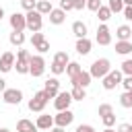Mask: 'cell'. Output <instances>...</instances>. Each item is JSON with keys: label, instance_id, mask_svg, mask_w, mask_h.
<instances>
[{"label": "cell", "instance_id": "6da1fadb", "mask_svg": "<svg viewBox=\"0 0 132 132\" xmlns=\"http://www.w3.org/2000/svg\"><path fill=\"white\" fill-rule=\"evenodd\" d=\"M91 76L93 78H105L109 72H111V64H109V60L107 58H97L93 64H91Z\"/></svg>", "mask_w": 132, "mask_h": 132}, {"label": "cell", "instance_id": "7a4b0ae2", "mask_svg": "<svg viewBox=\"0 0 132 132\" xmlns=\"http://www.w3.org/2000/svg\"><path fill=\"white\" fill-rule=\"evenodd\" d=\"M50 99H52V97H50V95H47V93L41 89V91H37V93L33 95V99L29 101V109L39 113V111H43V107L47 105V101H50Z\"/></svg>", "mask_w": 132, "mask_h": 132}, {"label": "cell", "instance_id": "3957f363", "mask_svg": "<svg viewBox=\"0 0 132 132\" xmlns=\"http://www.w3.org/2000/svg\"><path fill=\"white\" fill-rule=\"evenodd\" d=\"M25 19H27V29L29 31H33V33L41 31V27H43V14H39L37 10H29L25 14Z\"/></svg>", "mask_w": 132, "mask_h": 132}, {"label": "cell", "instance_id": "277c9868", "mask_svg": "<svg viewBox=\"0 0 132 132\" xmlns=\"http://www.w3.org/2000/svg\"><path fill=\"white\" fill-rule=\"evenodd\" d=\"M43 72H45V60H43V56H33L31 62H29V74L33 78H37Z\"/></svg>", "mask_w": 132, "mask_h": 132}, {"label": "cell", "instance_id": "5b68a950", "mask_svg": "<svg viewBox=\"0 0 132 132\" xmlns=\"http://www.w3.org/2000/svg\"><path fill=\"white\" fill-rule=\"evenodd\" d=\"M101 80H103L101 85H103L105 91H113L118 85H122V70H111V72H109L105 78H101Z\"/></svg>", "mask_w": 132, "mask_h": 132}, {"label": "cell", "instance_id": "8992f818", "mask_svg": "<svg viewBox=\"0 0 132 132\" xmlns=\"http://www.w3.org/2000/svg\"><path fill=\"white\" fill-rule=\"evenodd\" d=\"M72 101H74V99H72V95H70L68 91H60V93L54 97V107H56L58 111H64V109L70 107Z\"/></svg>", "mask_w": 132, "mask_h": 132}, {"label": "cell", "instance_id": "52a82bcc", "mask_svg": "<svg viewBox=\"0 0 132 132\" xmlns=\"http://www.w3.org/2000/svg\"><path fill=\"white\" fill-rule=\"evenodd\" d=\"M72 120H74V113H72L70 109H64V111H58V113L54 116V126L66 128V126L72 124Z\"/></svg>", "mask_w": 132, "mask_h": 132}, {"label": "cell", "instance_id": "ba28073f", "mask_svg": "<svg viewBox=\"0 0 132 132\" xmlns=\"http://www.w3.org/2000/svg\"><path fill=\"white\" fill-rule=\"evenodd\" d=\"M97 43L99 45H109L111 43V31H109V27L105 25V23H101L99 27H97Z\"/></svg>", "mask_w": 132, "mask_h": 132}, {"label": "cell", "instance_id": "9c48e42d", "mask_svg": "<svg viewBox=\"0 0 132 132\" xmlns=\"http://www.w3.org/2000/svg\"><path fill=\"white\" fill-rule=\"evenodd\" d=\"M91 80H93V76H91V72H87V70H80L76 76L70 78L72 87H82V89H87V87L91 85Z\"/></svg>", "mask_w": 132, "mask_h": 132}, {"label": "cell", "instance_id": "30bf717a", "mask_svg": "<svg viewBox=\"0 0 132 132\" xmlns=\"http://www.w3.org/2000/svg\"><path fill=\"white\" fill-rule=\"evenodd\" d=\"M2 99H4V103H8V105H19V103L23 101V93H21L19 89H6V91L2 93Z\"/></svg>", "mask_w": 132, "mask_h": 132}, {"label": "cell", "instance_id": "8fae6325", "mask_svg": "<svg viewBox=\"0 0 132 132\" xmlns=\"http://www.w3.org/2000/svg\"><path fill=\"white\" fill-rule=\"evenodd\" d=\"M8 21H10L12 31H25V29H27V19H25L23 12H12Z\"/></svg>", "mask_w": 132, "mask_h": 132}, {"label": "cell", "instance_id": "7c38bea8", "mask_svg": "<svg viewBox=\"0 0 132 132\" xmlns=\"http://www.w3.org/2000/svg\"><path fill=\"white\" fill-rule=\"evenodd\" d=\"M14 66V54L12 52H4L0 56V72H10Z\"/></svg>", "mask_w": 132, "mask_h": 132}, {"label": "cell", "instance_id": "4fadbf2b", "mask_svg": "<svg viewBox=\"0 0 132 132\" xmlns=\"http://www.w3.org/2000/svg\"><path fill=\"white\" fill-rule=\"evenodd\" d=\"M43 91L54 99V97L60 93V80H58L56 76H54V78H47V80H45V85H43Z\"/></svg>", "mask_w": 132, "mask_h": 132}, {"label": "cell", "instance_id": "5bb4252c", "mask_svg": "<svg viewBox=\"0 0 132 132\" xmlns=\"http://www.w3.org/2000/svg\"><path fill=\"white\" fill-rule=\"evenodd\" d=\"M35 126H37L39 130H52V128H54V118L47 116V113H41V116L37 118Z\"/></svg>", "mask_w": 132, "mask_h": 132}, {"label": "cell", "instance_id": "9a60e30c", "mask_svg": "<svg viewBox=\"0 0 132 132\" xmlns=\"http://www.w3.org/2000/svg\"><path fill=\"white\" fill-rule=\"evenodd\" d=\"M91 47H93V43H91V39H89V37L76 39V52H78L80 56H87V54L91 52Z\"/></svg>", "mask_w": 132, "mask_h": 132}, {"label": "cell", "instance_id": "2e32d148", "mask_svg": "<svg viewBox=\"0 0 132 132\" xmlns=\"http://www.w3.org/2000/svg\"><path fill=\"white\" fill-rule=\"evenodd\" d=\"M37 130H39V128H37L31 120H25V118H23V120L16 122V132H37Z\"/></svg>", "mask_w": 132, "mask_h": 132}, {"label": "cell", "instance_id": "e0dca14e", "mask_svg": "<svg viewBox=\"0 0 132 132\" xmlns=\"http://www.w3.org/2000/svg\"><path fill=\"white\" fill-rule=\"evenodd\" d=\"M66 21V12L62 10V8H54L52 12H50V23L52 25H62Z\"/></svg>", "mask_w": 132, "mask_h": 132}, {"label": "cell", "instance_id": "ac0fdd59", "mask_svg": "<svg viewBox=\"0 0 132 132\" xmlns=\"http://www.w3.org/2000/svg\"><path fill=\"white\" fill-rule=\"evenodd\" d=\"M116 37H118V41H130L132 29H130L128 25H120V27L116 29Z\"/></svg>", "mask_w": 132, "mask_h": 132}, {"label": "cell", "instance_id": "d6986e66", "mask_svg": "<svg viewBox=\"0 0 132 132\" xmlns=\"http://www.w3.org/2000/svg\"><path fill=\"white\" fill-rule=\"evenodd\" d=\"M72 33H74L78 39L87 37V25H85L82 21H74V23H72Z\"/></svg>", "mask_w": 132, "mask_h": 132}, {"label": "cell", "instance_id": "ffe728a7", "mask_svg": "<svg viewBox=\"0 0 132 132\" xmlns=\"http://www.w3.org/2000/svg\"><path fill=\"white\" fill-rule=\"evenodd\" d=\"M8 41H10L12 45L21 47V45L25 43V33H23V31H12V33H10V37H8Z\"/></svg>", "mask_w": 132, "mask_h": 132}, {"label": "cell", "instance_id": "44dd1931", "mask_svg": "<svg viewBox=\"0 0 132 132\" xmlns=\"http://www.w3.org/2000/svg\"><path fill=\"white\" fill-rule=\"evenodd\" d=\"M116 52L120 56H128L132 52V43L130 41H116Z\"/></svg>", "mask_w": 132, "mask_h": 132}, {"label": "cell", "instance_id": "7402d4cb", "mask_svg": "<svg viewBox=\"0 0 132 132\" xmlns=\"http://www.w3.org/2000/svg\"><path fill=\"white\" fill-rule=\"evenodd\" d=\"M35 10H37L39 14H50L54 8H52V2H50V0H41V2H37Z\"/></svg>", "mask_w": 132, "mask_h": 132}, {"label": "cell", "instance_id": "603a6c76", "mask_svg": "<svg viewBox=\"0 0 132 132\" xmlns=\"http://www.w3.org/2000/svg\"><path fill=\"white\" fill-rule=\"evenodd\" d=\"M107 6H109V10H111V14L113 12H124V0H107Z\"/></svg>", "mask_w": 132, "mask_h": 132}, {"label": "cell", "instance_id": "cb8c5ba5", "mask_svg": "<svg viewBox=\"0 0 132 132\" xmlns=\"http://www.w3.org/2000/svg\"><path fill=\"white\" fill-rule=\"evenodd\" d=\"M70 95H72V99L82 101V99H87V89H82V87H72Z\"/></svg>", "mask_w": 132, "mask_h": 132}, {"label": "cell", "instance_id": "d4e9b609", "mask_svg": "<svg viewBox=\"0 0 132 132\" xmlns=\"http://www.w3.org/2000/svg\"><path fill=\"white\" fill-rule=\"evenodd\" d=\"M120 105L122 107H132V91H124L122 95H120Z\"/></svg>", "mask_w": 132, "mask_h": 132}, {"label": "cell", "instance_id": "484cf974", "mask_svg": "<svg viewBox=\"0 0 132 132\" xmlns=\"http://www.w3.org/2000/svg\"><path fill=\"white\" fill-rule=\"evenodd\" d=\"M97 16H99V21H101V23L109 21V19H111V10H109V6H101V8L97 10Z\"/></svg>", "mask_w": 132, "mask_h": 132}, {"label": "cell", "instance_id": "4316f807", "mask_svg": "<svg viewBox=\"0 0 132 132\" xmlns=\"http://www.w3.org/2000/svg\"><path fill=\"white\" fill-rule=\"evenodd\" d=\"M54 62H56V64H62V66H68V64H70V58H68L66 52H58V54L54 56Z\"/></svg>", "mask_w": 132, "mask_h": 132}, {"label": "cell", "instance_id": "83f0119b", "mask_svg": "<svg viewBox=\"0 0 132 132\" xmlns=\"http://www.w3.org/2000/svg\"><path fill=\"white\" fill-rule=\"evenodd\" d=\"M80 70H82V68H80V64H78V62H70V64L66 66V74H68L70 78H72V76H76Z\"/></svg>", "mask_w": 132, "mask_h": 132}, {"label": "cell", "instance_id": "f1b7e54d", "mask_svg": "<svg viewBox=\"0 0 132 132\" xmlns=\"http://www.w3.org/2000/svg\"><path fill=\"white\" fill-rule=\"evenodd\" d=\"M31 58H33V56H31L27 50H19V54H16V62H25V64H29Z\"/></svg>", "mask_w": 132, "mask_h": 132}, {"label": "cell", "instance_id": "f546056e", "mask_svg": "<svg viewBox=\"0 0 132 132\" xmlns=\"http://www.w3.org/2000/svg\"><path fill=\"white\" fill-rule=\"evenodd\" d=\"M120 70H122V74H126V76H132V60H124Z\"/></svg>", "mask_w": 132, "mask_h": 132}, {"label": "cell", "instance_id": "4dcf8cb0", "mask_svg": "<svg viewBox=\"0 0 132 132\" xmlns=\"http://www.w3.org/2000/svg\"><path fill=\"white\" fill-rule=\"evenodd\" d=\"M109 113H113V107H111L109 103H101V105H99V116L103 118V116H109Z\"/></svg>", "mask_w": 132, "mask_h": 132}, {"label": "cell", "instance_id": "1f68e13d", "mask_svg": "<svg viewBox=\"0 0 132 132\" xmlns=\"http://www.w3.org/2000/svg\"><path fill=\"white\" fill-rule=\"evenodd\" d=\"M101 6H103V4H101V0H87V8H89V10H93V12H97Z\"/></svg>", "mask_w": 132, "mask_h": 132}, {"label": "cell", "instance_id": "d6a6232c", "mask_svg": "<svg viewBox=\"0 0 132 132\" xmlns=\"http://www.w3.org/2000/svg\"><path fill=\"white\" fill-rule=\"evenodd\" d=\"M60 8H62L64 12L74 10V0H60Z\"/></svg>", "mask_w": 132, "mask_h": 132}, {"label": "cell", "instance_id": "836d02e7", "mask_svg": "<svg viewBox=\"0 0 132 132\" xmlns=\"http://www.w3.org/2000/svg\"><path fill=\"white\" fill-rule=\"evenodd\" d=\"M21 6L29 12V10H35V6H37V0H21Z\"/></svg>", "mask_w": 132, "mask_h": 132}, {"label": "cell", "instance_id": "e575fe53", "mask_svg": "<svg viewBox=\"0 0 132 132\" xmlns=\"http://www.w3.org/2000/svg\"><path fill=\"white\" fill-rule=\"evenodd\" d=\"M50 70L58 76V74H62V72H66V66H62V64H56V62H52V66H50Z\"/></svg>", "mask_w": 132, "mask_h": 132}, {"label": "cell", "instance_id": "d590c367", "mask_svg": "<svg viewBox=\"0 0 132 132\" xmlns=\"http://www.w3.org/2000/svg\"><path fill=\"white\" fill-rule=\"evenodd\" d=\"M101 122L105 124V128H111V126L116 124V116H113V113H109V116H103V118H101Z\"/></svg>", "mask_w": 132, "mask_h": 132}, {"label": "cell", "instance_id": "8d00e7d4", "mask_svg": "<svg viewBox=\"0 0 132 132\" xmlns=\"http://www.w3.org/2000/svg\"><path fill=\"white\" fill-rule=\"evenodd\" d=\"M41 41H45V37H43V33H33V37H31V43H33V47H37Z\"/></svg>", "mask_w": 132, "mask_h": 132}, {"label": "cell", "instance_id": "74e56055", "mask_svg": "<svg viewBox=\"0 0 132 132\" xmlns=\"http://www.w3.org/2000/svg\"><path fill=\"white\" fill-rule=\"evenodd\" d=\"M35 50H37L39 54H45V52H50V41H47V39H45V41H41V43H39Z\"/></svg>", "mask_w": 132, "mask_h": 132}, {"label": "cell", "instance_id": "f35d334b", "mask_svg": "<svg viewBox=\"0 0 132 132\" xmlns=\"http://www.w3.org/2000/svg\"><path fill=\"white\" fill-rule=\"evenodd\" d=\"M76 132H95V128L91 124H80V126H76Z\"/></svg>", "mask_w": 132, "mask_h": 132}, {"label": "cell", "instance_id": "ab89813d", "mask_svg": "<svg viewBox=\"0 0 132 132\" xmlns=\"http://www.w3.org/2000/svg\"><path fill=\"white\" fill-rule=\"evenodd\" d=\"M122 87H124L126 91H132V76H126V78H122Z\"/></svg>", "mask_w": 132, "mask_h": 132}, {"label": "cell", "instance_id": "60d3db41", "mask_svg": "<svg viewBox=\"0 0 132 132\" xmlns=\"http://www.w3.org/2000/svg\"><path fill=\"white\" fill-rule=\"evenodd\" d=\"M118 132H132V124H128V122L120 124V126H118Z\"/></svg>", "mask_w": 132, "mask_h": 132}, {"label": "cell", "instance_id": "b9f144b4", "mask_svg": "<svg viewBox=\"0 0 132 132\" xmlns=\"http://www.w3.org/2000/svg\"><path fill=\"white\" fill-rule=\"evenodd\" d=\"M122 14H124L126 21H132V6H124V12Z\"/></svg>", "mask_w": 132, "mask_h": 132}, {"label": "cell", "instance_id": "7bdbcfd3", "mask_svg": "<svg viewBox=\"0 0 132 132\" xmlns=\"http://www.w3.org/2000/svg\"><path fill=\"white\" fill-rule=\"evenodd\" d=\"M87 6V0H74V10H82Z\"/></svg>", "mask_w": 132, "mask_h": 132}, {"label": "cell", "instance_id": "ee69618b", "mask_svg": "<svg viewBox=\"0 0 132 132\" xmlns=\"http://www.w3.org/2000/svg\"><path fill=\"white\" fill-rule=\"evenodd\" d=\"M4 91H6V80L0 76V93H4Z\"/></svg>", "mask_w": 132, "mask_h": 132}, {"label": "cell", "instance_id": "f6af8a7d", "mask_svg": "<svg viewBox=\"0 0 132 132\" xmlns=\"http://www.w3.org/2000/svg\"><path fill=\"white\" fill-rule=\"evenodd\" d=\"M50 132H64V128H60V126H54Z\"/></svg>", "mask_w": 132, "mask_h": 132}, {"label": "cell", "instance_id": "bcb514c9", "mask_svg": "<svg viewBox=\"0 0 132 132\" xmlns=\"http://www.w3.org/2000/svg\"><path fill=\"white\" fill-rule=\"evenodd\" d=\"M101 132H118V130H113V128H105V130H101Z\"/></svg>", "mask_w": 132, "mask_h": 132}, {"label": "cell", "instance_id": "7dc6e473", "mask_svg": "<svg viewBox=\"0 0 132 132\" xmlns=\"http://www.w3.org/2000/svg\"><path fill=\"white\" fill-rule=\"evenodd\" d=\"M124 4L126 6H132V0H124Z\"/></svg>", "mask_w": 132, "mask_h": 132}, {"label": "cell", "instance_id": "c3c4849f", "mask_svg": "<svg viewBox=\"0 0 132 132\" xmlns=\"http://www.w3.org/2000/svg\"><path fill=\"white\" fill-rule=\"evenodd\" d=\"M2 16H4V8L0 6V19H2Z\"/></svg>", "mask_w": 132, "mask_h": 132}, {"label": "cell", "instance_id": "681fc988", "mask_svg": "<svg viewBox=\"0 0 132 132\" xmlns=\"http://www.w3.org/2000/svg\"><path fill=\"white\" fill-rule=\"evenodd\" d=\"M0 132H10V130L8 128H0Z\"/></svg>", "mask_w": 132, "mask_h": 132}, {"label": "cell", "instance_id": "f907efd6", "mask_svg": "<svg viewBox=\"0 0 132 132\" xmlns=\"http://www.w3.org/2000/svg\"><path fill=\"white\" fill-rule=\"evenodd\" d=\"M37 2H41V0H37Z\"/></svg>", "mask_w": 132, "mask_h": 132}, {"label": "cell", "instance_id": "816d5d0a", "mask_svg": "<svg viewBox=\"0 0 132 132\" xmlns=\"http://www.w3.org/2000/svg\"><path fill=\"white\" fill-rule=\"evenodd\" d=\"M50 2H52V0H50Z\"/></svg>", "mask_w": 132, "mask_h": 132}]
</instances>
